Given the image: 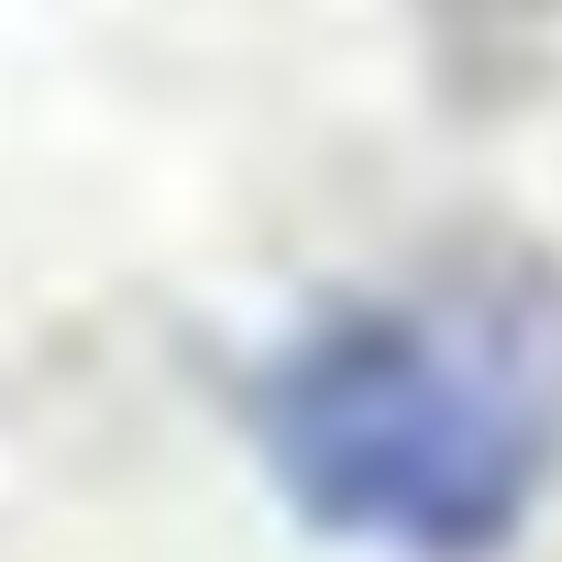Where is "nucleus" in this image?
Instances as JSON below:
<instances>
[{
  "mask_svg": "<svg viewBox=\"0 0 562 562\" xmlns=\"http://www.w3.org/2000/svg\"><path fill=\"white\" fill-rule=\"evenodd\" d=\"M243 419L321 540L507 562L562 485V265L463 243L342 288L265 353Z\"/></svg>",
  "mask_w": 562,
  "mask_h": 562,
  "instance_id": "1",
  "label": "nucleus"
}]
</instances>
